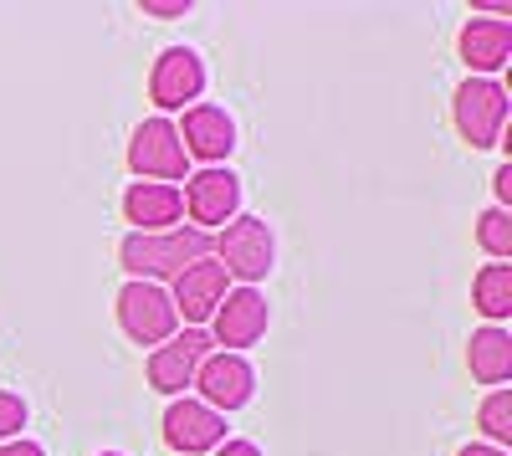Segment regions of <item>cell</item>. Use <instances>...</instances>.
<instances>
[{"instance_id": "obj_23", "label": "cell", "mask_w": 512, "mask_h": 456, "mask_svg": "<svg viewBox=\"0 0 512 456\" xmlns=\"http://www.w3.org/2000/svg\"><path fill=\"white\" fill-rule=\"evenodd\" d=\"M216 456H262V451H256L251 441H221V446H216Z\"/></svg>"}, {"instance_id": "obj_3", "label": "cell", "mask_w": 512, "mask_h": 456, "mask_svg": "<svg viewBox=\"0 0 512 456\" xmlns=\"http://www.w3.org/2000/svg\"><path fill=\"white\" fill-rule=\"evenodd\" d=\"M185 164H190V154L169 118H149L134 129V144H128V170L134 175H144L149 185H175V180H185Z\"/></svg>"}, {"instance_id": "obj_16", "label": "cell", "mask_w": 512, "mask_h": 456, "mask_svg": "<svg viewBox=\"0 0 512 456\" xmlns=\"http://www.w3.org/2000/svg\"><path fill=\"white\" fill-rule=\"evenodd\" d=\"M466 364H472V375L482 385H502L512 375V334L507 328H477L472 334V349H466Z\"/></svg>"}, {"instance_id": "obj_20", "label": "cell", "mask_w": 512, "mask_h": 456, "mask_svg": "<svg viewBox=\"0 0 512 456\" xmlns=\"http://www.w3.org/2000/svg\"><path fill=\"white\" fill-rule=\"evenodd\" d=\"M21 426H26V400L11 395V390H0V441H11Z\"/></svg>"}, {"instance_id": "obj_4", "label": "cell", "mask_w": 512, "mask_h": 456, "mask_svg": "<svg viewBox=\"0 0 512 456\" xmlns=\"http://www.w3.org/2000/svg\"><path fill=\"white\" fill-rule=\"evenodd\" d=\"M118 323L134 344H164V339H175V328H180L175 303H169V293L159 282H128L118 293Z\"/></svg>"}, {"instance_id": "obj_11", "label": "cell", "mask_w": 512, "mask_h": 456, "mask_svg": "<svg viewBox=\"0 0 512 456\" xmlns=\"http://www.w3.org/2000/svg\"><path fill=\"white\" fill-rule=\"evenodd\" d=\"M164 441L175 446L180 456H200V451L226 441V416L185 395V400H175V405L164 410Z\"/></svg>"}, {"instance_id": "obj_19", "label": "cell", "mask_w": 512, "mask_h": 456, "mask_svg": "<svg viewBox=\"0 0 512 456\" xmlns=\"http://www.w3.org/2000/svg\"><path fill=\"white\" fill-rule=\"evenodd\" d=\"M482 431L492 436L497 451L512 441V390H492V395L482 400Z\"/></svg>"}, {"instance_id": "obj_12", "label": "cell", "mask_w": 512, "mask_h": 456, "mask_svg": "<svg viewBox=\"0 0 512 456\" xmlns=\"http://www.w3.org/2000/svg\"><path fill=\"white\" fill-rule=\"evenodd\" d=\"M205 88V62L190 52V47H169L159 62H154V77H149V93L159 108H185L190 98H200Z\"/></svg>"}, {"instance_id": "obj_22", "label": "cell", "mask_w": 512, "mask_h": 456, "mask_svg": "<svg viewBox=\"0 0 512 456\" xmlns=\"http://www.w3.org/2000/svg\"><path fill=\"white\" fill-rule=\"evenodd\" d=\"M0 456H41L36 441H0Z\"/></svg>"}, {"instance_id": "obj_6", "label": "cell", "mask_w": 512, "mask_h": 456, "mask_svg": "<svg viewBox=\"0 0 512 456\" xmlns=\"http://www.w3.org/2000/svg\"><path fill=\"white\" fill-rule=\"evenodd\" d=\"M190 185L180 190V200H185V211H190V221H195V231H221L226 221H236V205H241V180L231 175V170H221V164H210V170H200V175H185Z\"/></svg>"}, {"instance_id": "obj_7", "label": "cell", "mask_w": 512, "mask_h": 456, "mask_svg": "<svg viewBox=\"0 0 512 456\" xmlns=\"http://www.w3.org/2000/svg\"><path fill=\"white\" fill-rule=\"evenodd\" d=\"M267 334V298L256 287H236L221 298L216 318H210V344H226L221 354H241Z\"/></svg>"}, {"instance_id": "obj_9", "label": "cell", "mask_w": 512, "mask_h": 456, "mask_svg": "<svg viewBox=\"0 0 512 456\" xmlns=\"http://www.w3.org/2000/svg\"><path fill=\"white\" fill-rule=\"evenodd\" d=\"M231 293L226 287V267L216 262V257H200V262H190L180 277H175V293H169V303H175V318H185V323H205V318H216V308H221V298Z\"/></svg>"}, {"instance_id": "obj_8", "label": "cell", "mask_w": 512, "mask_h": 456, "mask_svg": "<svg viewBox=\"0 0 512 456\" xmlns=\"http://www.w3.org/2000/svg\"><path fill=\"white\" fill-rule=\"evenodd\" d=\"M205 354H210V334H205V328H185V334L164 339L149 354V385L159 395H180L185 385H195V369L205 364Z\"/></svg>"}, {"instance_id": "obj_21", "label": "cell", "mask_w": 512, "mask_h": 456, "mask_svg": "<svg viewBox=\"0 0 512 456\" xmlns=\"http://www.w3.org/2000/svg\"><path fill=\"white\" fill-rule=\"evenodd\" d=\"M190 6H185V0H149V6H144V16H159V21H175V16H185Z\"/></svg>"}, {"instance_id": "obj_13", "label": "cell", "mask_w": 512, "mask_h": 456, "mask_svg": "<svg viewBox=\"0 0 512 456\" xmlns=\"http://www.w3.org/2000/svg\"><path fill=\"white\" fill-rule=\"evenodd\" d=\"M175 134H180L185 154L210 159V164L226 159V154L236 149V123H231V113H226V108H210V103H195Z\"/></svg>"}, {"instance_id": "obj_10", "label": "cell", "mask_w": 512, "mask_h": 456, "mask_svg": "<svg viewBox=\"0 0 512 456\" xmlns=\"http://www.w3.org/2000/svg\"><path fill=\"white\" fill-rule=\"evenodd\" d=\"M195 390L210 410H241L256 390V375L241 354H205V364L195 369Z\"/></svg>"}, {"instance_id": "obj_14", "label": "cell", "mask_w": 512, "mask_h": 456, "mask_svg": "<svg viewBox=\"0 0 512 456\" xmlns=\"http://www.w3.org/2000/svg\"><path fill=\"white\" fill-rule=\"evenodd\" d=\"M123 216L134 221V231H175L180 216H185V200H180V185H128L123 195Z\"/></svg>"}, {"instance_id": "obj_2", "label": "cell", "mask_w": 512, "mask_h": 456, "mask_svg": "<svg viewBox=\"0 0 512 456\" xmlns=\"http://www.w3.org/2000/svg\"><path fill=\"white\" fill-rule=\"evenodd\" d=\"M210 252H216V262L226 267V277H241V282H262L272 272V257H277V246H272V231L267 221H256V216H236L221 226V236L210 241Z\"/></svg>"}, {"instance_id": "obj_17", "label": "cell", "mask_w": 512, "mask_h": 456, "mask_svg": "<svg viewBox=\"0 0 512 456\" xmlns=\"http://www.w3.org/2000/svg\"><path fill=\"white\" fill-rule=\"evenodd\" d=\"M472 293L487 318H507L512 313V262H487L472 282Z\"/></svg>"}, {"instance_id": "obj_26", "label": "cell", "mask_w": 512, "mask_h": 456, "mask_svg": "<svg viewBox=\"0 0 512 456\" xmlns=\"http://www.w3.org/2000/svg\"><path fill=\"white\" fill-rule=\"evenodd\" d=\"M103 456H118V451H103Z\"/></svg>"}, {"instance_id": "obj_25", "label": "cell", "mask_w": 512, "mask_h": 456, "mask_svg": "<svg viewBox=\"0 0 512 456\" xmlns=\"http://www.w3.org/2000/svg\"><path fill=\"white\" fill-rule=\"evenodd\" d=\"M456 456H507V451H497V446H461Z\"/></svg>"}, {"instance_id": "obj_1", "label": "cell", "mask_w": 512, "mask_h": 456, "mask_svg": "<svg viewBox=\"0 0 512 456\" xmlns=\"http://www.w3.org/2000/svg\"><path fill=\"white\" fill-rule=\"evenodd\" d=\"M200 257H210V236L185 221L175 231H128L118 246V262L134 272V282H159V277L175 282Z\"/></svg>"}, {"instance_id": "obj_24", "label": "cell", "mask_w": 512, "mask_h": 456, "mask_svg": "<svg viewBox=\"0 0 512 456\" xmlns=\"http://www.w3.org/2000/svg\"><path fill=\"white\" fill-rule=\"evenodd\" d=\"M497 200H502V211H507V200H512V164H502V170H497Z\"/></svg>"}, {"instance_id": "obj_5", "label": "cell", "mask_w": 512, "mask_h": 456, "mask_svg": "<svg viewBox=\"0 0 512 456\" xmlns=\"http://www.w3.org/2000/svg\"><path fill=\"white\" fill-rule=\"evenodd\" d=\"M502 123H507V93L502 82L492 77H466L456 88V129L472 149H487L502 139Z\"/></svg>"}, {"instance_id": "obj_15", "label": "cell", "mask_w": 512, "mask_h": 456, "mask_svg": "<svg viewBox=\"0 0 512 456\" xmlns=\"http://www.w3.org/2000/svg\"><path fill=\"white\" fill-rule=\"evenodd\" d=\"M507 57H512V26L502 16L461 26V62L472 67L477 77H492L497 67H507Z\"/></svg>"}, {"instance_id": "obj_18", "label": "cell", "mask_w": 512, "mask_h": 456, "mask_svg": "<svg viewBox=\"0 0 512 456\" xmlns=\"http://www.w3.org/2000/svg\"><path fill=\"white\" fill-rule=\"evenodd\" d=\"M477 241H482V252L487 257H512V216L502 211V205H492V211L477 221Z\"/></svg>"}]
</instances>
